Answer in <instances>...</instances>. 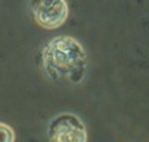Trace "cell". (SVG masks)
I'll use <instances>...</instances> for the list:
<instances>
[{"label":"cell","instance_id":"6da1fadb","mask_svg":"<svg viewBox=\"0 0 149 142\" xmlns=\"http://www.w3.org/2000/svg\"><path fill=\"white\" fill-rule=\"evenodd\" d=\"M41 65L49 80L79 84L88 71V55L72 36H56L41 49Z\"/></svg>","mask_w":149,"mask_h":142},{"label":"cell","instance_id":"7a4b0ae2","mask_svg":"<svg viewBox=\"0 0 149 142\" xmlns=\"http://www.w3.org/2000/svg\"><path fill=\"white\" fill-rule=\"evenodd\" d=\"M49 142H87L88 132L85 124L73 113H60L49 121Z\"/></svg>","mask_w":149,"mask_h":142},{"label":"cell","instance_id":"3957f363","mask_svg":"<svg viewBox=\"0 0 149 142\" xmlns=\"http://www.w3.org/2000/svg\"><path fill=\"white\" fill-rule=\"evenodd\" d=\"M68 4L65 1H35L31 12L36 23L45 29H55L64 24L68 17Z\"/></svg>","mask_w":149,"mask_h":142},{"label":"cell","instance_id":"277c9868","mask_svg":"<svg viewBox=\"0 0 149 142\" xmlns=\"http://www.w3.org/2000/svg\"><path fill=\"white\" fill-rule=\"evenodd\" d=\"M0 142H15V132L4 122H0Z\"/></svg>","mask_w":149,"mask_h":142}]
</instances>
